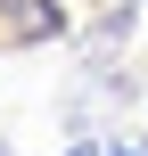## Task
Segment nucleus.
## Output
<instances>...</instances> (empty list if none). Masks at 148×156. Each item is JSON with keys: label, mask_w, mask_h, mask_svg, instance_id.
I'll list each match as a JSON object with an SVG mask.
<instances>
[{"label": "nucleus", "mask_w": 148, "mask_h": 156, "mask_svg": "<svg viewBox=\"0 0 148 156\" xmlns=\"http://www.w3.org/2000/svg\"><path fill=\"white\" fill-rule=\"evenodd\" d=\"M0 25H8L16 41H58V33H66V8H58V0H0Z\"/></svg>", "instance_id": "f257e3e1"}, {"label": "nucleus", "mask_w": 148, "mask_h": 156, "mask_svg": "<svg viewBox=\"0 0 148 156\" xmlns=\"http://www.w3.org/2000/svg\"><path fill=\"white\" fill-rule=\"evenodd\" d=\"M8 148H16V140H8V132H0V156H8Z\"/></svg>", "instance_id": "20e7f679"}, {"label": "nucleus", "mask_w": 148, "mask_h": 156, "mask_svg": "<svg viewBox=\"0 0 148 156\" xmlns=\"http://www.w3.org/2000/svg\"><path fill=\"white\" fill-rule=\"evenodd\" d=\"M107 156H148V132H124V140H107Z\"/></svg>", "instance_id": "f03ea898"}, {"label": "nucleus", "mask_w": 148, "mask_h": 156, "mask_svg": "<svg viewBox=\"0 0 148 156\" xmlns=\"http://www.w3.org/2000/svg\"><path fill=\"white\" fill-rule=\"evenodd\" d=\"M66 156H107V148H99V140H66Z\"/></svg>", "instance_id": "7ed1b4c3"}]
</instances>
